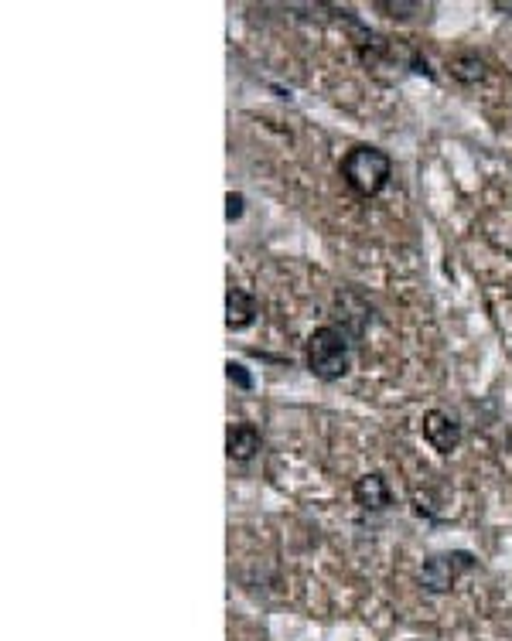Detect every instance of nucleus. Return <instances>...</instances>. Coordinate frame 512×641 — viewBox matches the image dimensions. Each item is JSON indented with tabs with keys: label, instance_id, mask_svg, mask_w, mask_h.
<instances>
[{
	"label": "nucleus",
	"instance_id": "1",
	"mask_svg": "<svg viewBox=\"0 0 512 641\" xmlns=\"http://www.w3.org/2000/svg\"><path fill=\"white\" fill-rule=\"evenodd\" d=\"M304 362L308 372L321 382H335L352 369V345L349 335L335 324H321L304 341Z\"/></svg>",
	"mask_w": 512,
	"mask_h": 641
},
{
	"label": "nucleus",
	"instance_id": "11",
	"mask_svg": "<svg viewBox=\"0 0 512 641\" xmlns=\"http://www.w3.org/2000/svg\"><path fill=\"white\" fill-rule=\"evenodd\" d=\"M499 7H502V11H512V4H499Z\"/></svg>",
	"mask_w": 512,
	"mask_h": 641
},
{
	"label": "nucleus",
	"instance_id": "10",
	"mask_svg": "<svg viewBox=\"0 0 512 641\" xmlns=\"http://www.w3.org/2000/svg\"><path fill=\"white\" fill-rule=\"evenodd\" d=\"M243 212H246L243 191H229V195H226V219L229 222H239V219H243Z\"/></svg>",
	"mask_w": 512,
	"mask_h": 641
},
{
	"label": "nucleus",
	"instance_id": "5",
	"mask_svg": "<svg viewBox=\"0 0 512 641\" xmlns=\"http://www.w3.org/2000/svg\"><path fill=\"white\" fill-rule=\"evenodd\" d=\"M352 498L362 512H386L393 505V491L386 485V478L379 471L362 474L359 481L352 485Z\"/></svg>",
	"mask_w": 512,
	"mask_h": 641
},
{
	"label": "nucleus",
	"instance_id": "6",
	"mask_svg": "<svg viewBox=\"0 0 512 641\" xmlns=\"http://www.w3.org/2000/svg\"><path fill=\"white\" fill-rule=\"evenodd\" d=\"M260 447H263V437L253 423H233V427H229V434H226L229 461H239V464L253 461V457L260 454Z\"/></svg>",
	"mask_w": 512,
	"mask_h": 641
},
{
	"label": "nucleus",
	"instance_id": "8",
	"mask_svg": "<svg viewBox=\"0 0 512 641\" xmlns=\"http://www.w3.org/2000/svg\"><path fill=\"white\" fill-rule=\"evenodd\" d=\"M448 69H451V76L454 79H461V82H478L485 76V62L478 55H472V52H461V55H454L451 62H448Z\"/></svg>",
	"mask_w": 512,
	"mask_h": 641
},
{
	"label": "nucleus",
	"instance_id": "3",
	"mask_svg": "<svg viewBox=\"0 0 512 641\" xmlns=\"http://www.w3.org/2000/svg\"><path fill=\"white\" fill-rule=\"evenodd\" d=\"M475 566H478V560L472 553H465V549L437 553L420 566V587H424L427 594H448V590H454V584H458L465 573H472Z\"/></svg>",
	"mask_w": 512,
	"mask_h": 641
},
{
	"label": "nucleus",
	"instance_id": "9",
	"mask_svg": "<svg viewBox=\"0 0 512 641\" xmlns=\"http://www.w3.org/2000/svg\"><path fill=\"white\" fill-rule=\"evenodd\" d=\"M226 376L233 386L239 389H253V376L246 372V365H239V362H226Z\"/></svg>",
	"mask_w": 512,
	"mask_h": 641
},
{
	"label": "nucleus",
	"instance_id": "7",
	"mask_svg": "<svg viewBox=\"0 0 512 641\" xmlns=\"http://www.w3.org/2000/svg\"><path fill=\"white\" fill-rule=\"evenodd\" d=\"M253 321H256L253 294H246V290H239V287H229V294H226V324H229V331H246Z\"/></svg>",
	"mask_w": 512,
	"mask_h": 641
},
{
	"label": "nucleus",
	"instance_id": "4",
	"mask_svg": "<svg viewBox=\"0 0 512 641\" xmlns=\"http://www.w3.org/2000/svg\"><path fill=\"white\" fill-rule=\"evenodd\" d=\"M420 430H424V440L434 447L437 454L458 451V444H461V423L454 420L451 413H444V410H427L424 420H420Z\"/></svg>",
	"mask_w": 512,
	"mask_h": 641
},
{
	"label": "nucleus",
	"instance_id": "2",
	"mask_svg": "<svg viewBox=\"0 0 512 641\" xmlns=\"http://www.w3.org/2000/svg\"><path fill=\"white\" fill-rule=\"evenodd\" d=\"M338 171H342L345 185H349L355 195L373 198L390 185L393 161H390V154L379 151V147L362 144V147H352V151L342 157V168Z\"/></svg>",
	"mask_w": 512,
	"mask_h": 641
}]
</instances>
